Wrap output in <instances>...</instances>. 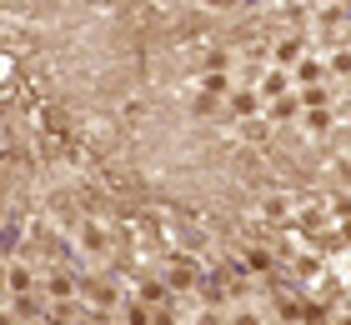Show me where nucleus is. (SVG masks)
I'll list each match as a JSON object with an SVG mask.
<instances>
[{"label":"nucleus","instance_id":"obj_16","mask_svg":"<svg viewBox=\"0 0 351 325\" xmlns=\"http://www.w3.org/2000/svg\"><path fill=\"white\" fill-rule=\"evenodd\" d=\"M241 130H246V140H266L271 135V120H246Z\"/></svg>","mask_w":351,"mask_h":325},{"label":"nucleus","instance_id":"obj_4","mask_svg":"<svg viewBox=\"0 0 351 325\" xmlns=\"http://www.w3.org/2000/svg\"><path fill=\"white\" fill-rule=\"evenodd\" d=\"M226 105H231V116H256V105H261V90H246V86H231V95H226Z\"/></svg>","mask_w":351,"mask_h":325},{"label":"nucleus","instance_id":"obj_17","mask_svg":"<svg viewBox=\"0 0 351 325\" xmlns=\"http://www.w3.org/2000/svg\"><path fill=\"white\" fill-rule=\"evenodd\" d=\"M201 65H211V70H226V51H221V45H211V51H206V60Z\"/></svg>","mask_w":351,"mask_h":325},{"label":"nucleus","instance_id":"obj_22","mask_svg":"<svg viewBox=\"0 0 351 325\" xmlns=\"http://www.w3.org/2000/svg\"><path fill=\"white\" fill-rule=\"evenodd\" d=\"M337 325H351V315H337Z\"/></svg>","mask_w":351,"mask_h":325},{"label":"nucleus","instance_id":"obj_7","mask_svg":"<svg viewBox=\"0 0 351 325\" xmlns=\"http://www.w3.org/2000/svg\"><path fill=\"white\" fill-rule=\"evenodd\" d=\"M286 86H291V75H286L281 65H276V70H266V75H261V101H281Z\"/></svg>","mask_w":351,"mask_h":325},{"label":"nucleus","instance_id":"obj_21","mask_svg":"<svg viewBox=\"0 0 351 325\" xmlns=\"http://www.w3.org/2000/svg\"><path fill=\"white\" fill-rule=\"evenodd\" d=\"M201 325H221V315H211V311H206V315H201Z\"/></svg>","mask_w":351,"mask_h":325},{"label":"nucleus","instance_id":"obj_20","mask_svg":"<svg viewBox=\"0 0 351 325\" xmlns=\"http://www.w3.org/2000/svg\"><path fill=\"white\" fill-rule=\"evenodd\" d=\"M15 320H21V315H15V311H0V325H15Z\"/></svg>","mask_w":351,"mask_h":325},{"label":"nucleus","instance_id":"obj_9","mask_svg":"<svg viewBox=\"0 0 351 325\" xmlns=\"http://www.w3.org/2000/svg\"><path fill=\"white\" fill-rule=\"evenodd\" d=\"M301 120H306V130H311V135H322V130H331V105H311Z\"/></svg>","mask_w":351,"mask_h":325},{"label":"nucleus","instance_id":"obj_10","mask_svg":"<svg viewBox=\"0 0 351 325\" xmlns=\"http://www.w3.org/2000/svg\"><path fill=\"white\" fill-rule=\"evenodd\" d=\"M201 90H206V95H231V75H226V70H206Z\"/></svg>","mask_w":351,"mask_h":325},{"label":"nucleus","instance_id":"obj_1","mask_svg":"<svg viewBox=\"0 0 351 325\" xmlns=\"http://www.w3.org/2000/svg\"><path fill=\"white\" fill-rule=\"evenodd\" d=\"M40 296H45V300H56V305L75 300V296H81V275H71L66 265H56V270L40 281Z\"/></svg>","mask_w":351,"mask_h":325},{"label":"nucleus","instance_id":"obj_11","mask_svg":"<svg viewBox=\"0 0 351 325\" xmlns=\"http://www.w3.org/2000/svg\"><path fill=\"white\" fill-rule=\"evenodd\" d=\"M125 325H156V305H146V300L125 305Z\"/></svg>","mask_w":351,"mask_h":325},{"label":"nucleus","instance_id":"obj_6","mask_svg":"<svg viewBox=\"0 0 351 325\" xmlns=\"http://www.w3.org/2000/svg\"><path fill=\"white\" fill-rule=\"evenodd\" d=\"M81 250H90V255H110V240H106V231H101L95 220L81 225Z\"/></svg>","mask_w":351,"mask_h":325},{"label":"nucleus","instance_id":"obj_19","mask_svg":"<svg viewBox=\"0 0 351 325\" xmlns=\"http://www.w3.org/2000/svg\"><path fill=\"white\" fill-rule=\"evenodd\" d=\"M231 325H261V320L251 315V311H241V315H231Z\"/></svg>","mask_w":351,"mask_h":325},{"label":"nucleus","instance_id":"obj_8","mask_svg":"<svg viewBox=\"0 0 351 325\" xmlns=\"http://www.w3.org/2000/svg\"><path fill=\"white\" fill-rule=\"evenodd\" d=\"M15 246H21V225L0 220V260H15Z\"/></svg>","mask_w":351,"mask_h":325},{"label":"nucleus","instance_id":"obj_2","mask_svg":"<svg viewBox=\"0 0 351 325\" xmlns=\"http://www.w3.org/2000/svg\"><path fill=\"white\" fill-rule=\"evenodd\" d=\"M166 285H171V290H196V285H201V270H196V260H186V255H171V265H166Z\"/></svg>","mask_w":351,"mask_h":325},{"label":"nucleus","instance_id":"obj_15","mask_svg":"<svg viewBox=\"0 0 351 325\" xmlns=\"http://www.w3.org/2000/svg\"><path fill=\"white\" fill-rule=\"evenodd\" d=\"M316 75H322V65H316V60H301V65H296V80H301V86H316Z\"/></svg>","mask_w":351,"mask_h":325},{"label":"nucleus","instance_id":"obj_13","mask_svg":"<svg viewBox=\"0 0 351 325\" xmlns=\"http://www.w3.org/2000/svg\"><path fill=\"white\" fill-rule=\"evenodd\" d=\"M45 311V296H36V290H30V296H15V315H40Z\"/></svg>","mask_w":351,"mask_h":325},{"label":"nucleus","instance_id":"obj_18","mask_svg":"<svg viewBox=\"0 0 351 325\" xmlns=\"http://www.w3.org/2000/svg\"><path fill=\"white\" fill-rule=\"evenodd\" d=\"M201 5H206V10H231L236 0H201Z\"/></svg>","mask_w":351,"mask_h":325},{"label":"nucleus","instance_id":"obj_14","mask_svg":"<svg viewBox=\"0 0 351 325\" xmlns=\"http://www.w3.org/2000/svg\"><path fill=\"white\" fill-rule=\"evenodd\" d=\"M261 216H266V220H286V200H281V195H266Z\"/></svg>","mask_w":351,"mask_h":325},{"label":"nucleus","instance_id":"obj_23","mask_svg":"<svg viewBox=\"0 0 351 325\" xmlns=\"http://www.w3.org/2000/svg\"><path fill=\"white\" fill-rule=\"evenodd\" d=\"M346 90H351V75H346Z\"/></svg>","mask_w":351,"mask_h":325},{"label":"nucleus","instance_id":"obj_5","mask_svg":"<svg viewBox=\"0 0 351 325\" xmlns=\"http://www.w3.org/2000/svg\"><path fill=\"white\" fill-rule=\"evenodd\" d=\"M271 60L281 65V70H291V65H301V36H286L271 45Z\"/></svg>","mask_w":351,"mask_h":325},{"label":"nucleus","instance_id":"obj_3","mask_svg":"<svg viewBox=\"0 0 351 325\" xmlns=\"http://www.w3.org/2000/svg\"><path fill=\"white\" fill-rule=\"evenodd\" d=\"M36 285H40V275L30 270L25 260H10V265H5V290H10V296H30Z\"/></svg>","mask_w":351,"mask_h":325},{"label":"nucleus","instance_id":"obj_12","mask_svg":"<svg viewBox=\"0 0 351 325\" xmlns=\"http://www.w3.org/2000/svg\"><path fill=\"white\" fill-rule=\"evenodd\" d=\"M296 110H301V101H271V125H281V120H296Z\"/></svg>","mask_w":351,"mask_h":325}]
</instances>
